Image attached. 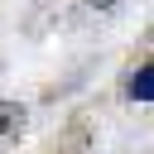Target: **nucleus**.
<instances>
[{
    "label": "nucleus",
    "mask_w": 154,
    "mask_h": 154,
    "mask_svg": "<svg viewBox=\"0 0 154 154\" xmlns=\"http://www.w3.org/2000/svg\"><path fill=\"white\" fill-rule=\"evenodd\" d=\"M135 101H154V72L149 67H135V77H130V87H125Z\"/></svg>",
    "instance_id": "f257e3e1"
},
{
    "label": "nucleus",
    "mask_w": 154,
    "mask_h": 154,
    "mask_svg": "<svg viewBox=\"0 0 154 154\" xmlns=\"http://www.w3.org/2000/svg\"><path fill=\"white\" fill-rule=\"evenodd\" d=\"M5 125H10V111H0V130H5Z\"/></svg>",
    "instance_id": "f03ea898"
}]
</instances>
